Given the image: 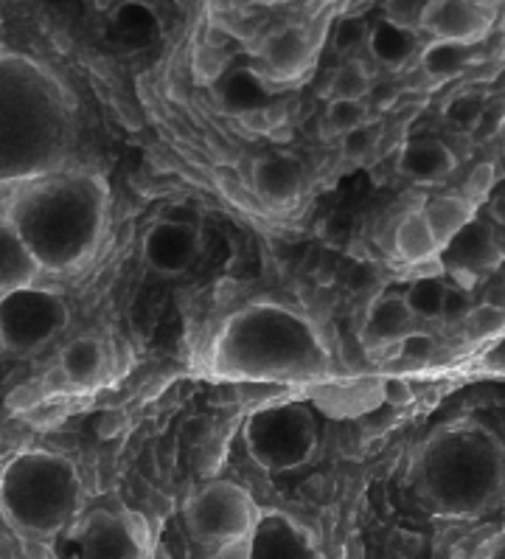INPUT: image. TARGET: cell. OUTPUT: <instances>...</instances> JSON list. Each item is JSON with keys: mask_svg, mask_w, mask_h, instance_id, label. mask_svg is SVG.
<instances>
[{"mask_svg": "<svg viewBox=\"0 0 505 559\" xmlns=\"http://www.w3.org/2000/svg\"><path fill=\"white\" fill-rule=\"evenodd\" d=\"M374 82L360 60H348L328 80V99H368Z\"/></svg>", "mask_w": 505, "mask_h": 559, "instance_id": "cell-26", "label": "cell"}, {"mask_svg": "<svg viewBox=\"0 0 505 559\" xmlns=\"http://www.w3.org/2000/svg\"><path fill=\"white\" fill-rule=\"evenodd\" d=\"M40 270L46 267L32 250V245L23 239L21 230L14 228L12 219L3 217V225H0V293L32 287L40 276Z\"/></svg>", "mask_w": 505, "mask_h": 559, "instance_id": "cell-15", "label": "cell"}, {"mask_svg": "<svg viewBox=\"0 0 505 559\" xmlns=\"http://www.w3.org/2000/svg\"><path fill=\"white\" fill-rule=\"evenodd\" d=\"M441 257L449 273L458 278H478L480 273L497 267L503 250H500L492 225L474 217L441 248Z\"/></svg>", "mask_w": 505, "mask_h": 559, "instance_id": "cell-13", "label": "cell"}, {"mask_svg": "<svg viewBox=\"0 0 505 559\" xmlns=\"http://www.w3.org/2000/svg\"><path fill=\"white\" fill-rule=\"evenodd\" d=\"M396 166L413 183H441L453 175L458 160H455L453 150L441 141L419 139L401 146Z\"/></svg>", "mask_w": 505, "mask_h": 559, "instance_id": "cell-16", "label": "cell"}, {"mask_svg": "<svg viewBox=\"0 0 505 559\" xmlns=\"http://www.w3.org/2000/svg\"><path fill=\"white\" fill-rule=\"evenodd\" d=\"M492 217L494 223L505 225V194H500V198L492 203Z\"/></svg>", "mask_w": 505, "mask_h": 559, "instance_id": "cell-40", "label": "cell"}, {"mask_svg": "<svg viewBox=\"0 0 505 559\" xmlns=\"http://www.w3.org/2000/svg\"><path fill=\"white\" fill-rule=\"evenodd\" d=\"M68 307L57 293L23 287L0 298V343L9 355H32L65 330Z\"/></svg>", "mask_w": 505, "mask_h": 559, "instance_id": "cell-8", "label": "cell"}, {"mask_svg": "<svg viewBox=\"0 0 505 559\" xmlns=\"http://www.w3.org/2000/svg\"><path fill=\"white\" fill-rule=\"evenodd\" d=\"M444 278L438 276H419L410 290L405 293L407 304L413 307V312L419 318H426V321H441V312H444V298H446Z\"/></svg>", "mask_w": 505, "mask_h": 559, "instance_id": "cell-25", "label": "cell"}, {"mask_svg": "<svg viewBox=\"0 0 505 559\" xmlns=\"http://www.w3.org/2000/svg\"><path fill=\"white\" fill-rule=\"evenodd\" d=\"M505 459L492 433L460 421L430 436L419 455V489L446 514H474L503 492Z\"/></svg>", "mask_w": 505, "mask_h": 559, "instance_id": "cell-4", "label": "cell"}, {"mask_svg": "<svg viewBox=\"0 0 505 559\" xmlns=\"http://www.w3.org/2000/svg\"><path fill=\"white\" fill-rule=\"evenodd\" d=\"M382 394H385L387 405H394V408H405L413 402V389H410V382H405L401 377H387L382 382Z\"/></svg>", "mask_w": 505, "mask_h": 559, "instance_id": "cell-35", "label": "cell"}, {"mask_svg": "<svg viewBox=\"0 0 505 559\" xmlns=\"http://www.w3.org/2000/svg\"><path fill=\"white\" fill-rule=\"evenodd\" d=\"M483 301L492 304V307H500V310H505V278L489 284V290H485Z\"/></svg>", "mask_w": 505, "mask_h": 559, "instance_id": "cell-37", "label": "cell"}, {"mask_svg": "<svg viewBox=\"0 0 505 559\" xmlns=\"http://www.w3.org/2000/svg\"><path fill=\"white\" fill-rule=\"evenodd\" d=\"M110 3H119V7H144V9H160L171 0H110Z\"/></svg>", "mask_w": 505, "mask_h": 559, "instance_id": "cell-39", "label": "cell"}, {"mask_svg": "<svg viewBox=\"0 0 505 559\" xmlns=\"http://www.w3.org/2000/svg\"><path fill=\"white\" fill-rule=\"evenodd\" d=\"M368 99L371 102H376V105L380 107H387V105H394V99H396V87L390 85H380V87H371V93H368Z\"/></svg>", "mask_w": 505, "mask_h": 559, "instance_id": "cell-38", "label": "cell"}, {"mask_svg": "<svg viewBox=\"0 0 505 559\" xmlns=\"http://www.w3.org/2000/svg\"><path fill=\"white\" fill-rule=\"evenodd\" d=\"M416 312L407 304V296H380L365 316V335L374 343H401L410 332H416Z\"/></svg>", "mask_w": 505, "mask_h": 559, "instance_id": "cell-18", "label": "cell"}, {"mask_svg": "<svg viewBox=\"0 0 505 559\" xmlns=\"http://www.w3.org/2000/svg\"><path fill=\"white\" fill-rule=\"evenodd\" d=\"M399 349H401V357H405V360L424 366V362L433 360L435 341L430 335H424V332H410V335L399 343Z\"/></svg>", "mask_w": 505, "mask_h": 559, "instance_id": "cell-32", "label": "cell"}, {"mask_svg": "<svg viewBox=\"0 0 505 559\" xmlns=\"http://www.w3.org/2000/svg\"><path fill=\"white\" fill-rule=\"evenodd\" d=\"M494 180H497V175H494V166L480 164L478 169H472V175L466 178L464 194L466 198H472L474 203H480V200H483L485 194L494 189Z\"/></svg>", "mask_w": 505, "mask_h": 559, "instance_id": "cell-33", "label": "cell"}, {"mask_svg": "<svg viewBox=\"0 0 505 559\" xmlns=\"http://www.w3.org/2000/svg\"><path fill=\"white\" fill-rule=\"evenodd\" d=\"M368 34L371 32H365V26H362L360 21H342L340 28H337V40H335L337 51L351 53L357 46H362V43L368 40Z\"/></svg>", "mask_w": 505, "mask_h": 559, "instance_id": "cell-34", "label": "cell"}, {"mask_svg": "<svg viewBox=\"0 0 505 559\" xmlns=\"http://www.w3.org/2000/svg\"><path fill=\"white\" fill-rule=\"evenodd\" d=\"M483 366L489 371H503L505 374V337H500L497 343H492L483 355Z\"/></svg>", "mask_w": 505, "mask_h": 559, "instance_id": "cell-36", "label": "cell"}, {"mask_svg": "<svg viewBox=\"0 0 505 559\" xmlns=\"http://www.w3.org/2000/svg\"><path fill=\"white\" fill-rule=\"evenodd\" d=\"M368 105L362 99H328L326 107V130L332 135H346L348 130L365 124Z\"/></svg>", "mask_w": 505, "mask_h": 559, "instance_id": "cell-27", "label": "cell"}, {"mask_svg": "<svg viewBox=\"0 0 505 559\" xmlns=\"http://www.w3.org/2000/svg\"><path fill=\"white\" fill-rule=\"evenodd\" d=\"M211 362L230 380L296 382L323 374L328 352L315 326L296 310L256 301L225 321Z\"/></svg>", "mask_w": 505, "mask_h": 559, "instance_id": "cell-1", "label": "cell"}, {"mask_svg": "<svg viewBox=\"0 0 505 559\" xmlns=\"http://www.w3.org/2000/svg\"><path fill=\"white\" fill-rule=\"evenodd\" d=\"M421 68L430 80H455L474 62L472 43L458 40H433L421 51Z\"/></svg>", "mask_w": 505, "mask_h": 559, "instance_id": "cell-24", "label": "cell"}, {"mask_svg": "<svg viewBox=\"0 0 505 559\" xmlns=\"http://www.w3.org/2000/svg\"><path fill=\"white\" fill-rule=\"evenodd\" d=\"M82 557L91 559H135L146 554L144 532L139 534L132 518L96 509L85 518L76 534Z\"/></svg>", "mask_w": 505, "mask_h": 559, "instance_id": "cell-9", "label": "cell"}, {"mask_svg": "<svg viewBox=\"0 0 505 559\" xmlns=\"http://www.w3.org/2000/svg\"><path fill=\"white\" fill-rule=\"evenodd\" d=\"M244 441L258 467L289 473L315 455L317 428L312 414L301 405H269L250 416Z\"/></svg>", "mask_w": 505, "mask_h": 559, "instance_id": "cell-6", "label": "cell"}, {"mask_svg": "<svg viewBox=\"0 0 505 559\" xmlns=\"http://www.w3.org/2000/svg\"><path fill=\"white\" fill-rule=\"evenodd\" d=\"M492 7L478 0H426L419 26L433 40H458L478 43L492 28Z\"/></svg>", "mask_w": 505, "mask_h": 559, "instance_id": "cell-10", "label": "cell"}, {"mask_svg": "<svg viewBox=\"0 0 505 559\" xmlns=\"http://www.w3.org/2000/svg\"><path fill=\"white\" fill-rule=\"evenodd\" d=\"M17 194L7 217L46 270L85 262L105 225V189L91 175H40Z\"/></svg>", "mask_w": 505, "mask_h": 559, "instance_id": "cell-2", "label": "cell"}, {"mask_svg": "<svg viewBox=\"0 0 505 559\" xmlns=\"http://www.w3.org/2000/svg\"><path fill=\"white\" fill-rule=\"evenodd\" d=\"M219 102L225 105V110L237 112L242 119L273 105L267 82L253 71H233L230 76H225V82L219 85Z\"/></svg>", "mask_w": 505, "mask_h": 559, "instance_id": "cell-21", "label": "cell"}, {"mask_svg": "<svg viewBox=\"0 0 505 559\" xmlns=\"http://www.w3.org/2000/svg\"><path fill=\"white\" fill-rule=\"evenodd\" d=\"M380 139L382 130L376 124H371V121L354 127V130H348L346 135H340L342 158L351 160V164H362V160H368L374 155L376 146H380Z\"/></svg>", "mask_w": 505, "mask_h": 559, "instance_id": "cell-28", "label": "cell"}, {"mask_svg": "<svg viewBox=\"0 0 505 559\" xmlns=\"http://www.w3.org/2000/svg\"><path fill=\"white\" fill-rule=\"evenodd\" d=\"M250 559H309L317 557L315 539L301 523L284 512H262L244 543Z\"/></svg>", "mask_w": 505, "mask_h": 559, "instance_id": "cell-11", "label": "cell"}, {"mask_svg": "<svg viewBox=\"0 0 505 559\" xmlns=\"http://www.w3.org/2000/svg\"><path fill=\"white\" fill-rule=\"evenodd\" d=\"M262 60L273 80H296L306 71L309 60H312V46H309L306 34L298 32V28H281V32L267 37L262 48Z\"/></svg>", "mask_w": 505, "mask_h": 559, "instance_id": "cell-17", "label": "cell"}, {"mask_svg": "<svg viewBox=\"0 0 505 559\" xmlns=\"http://www.w3.org/2000/svg\"><path fill=\"white\" fill-rule=\"evenodd\" d=\"M368 48L376 60L387 68H401L416 51H419V37L407 23L380 21L368 34Z\"/></svg>", "mask_w": 505, "mask_h": 559, "instance_id": "cell-20", "label": "cell"}, {"mask_svg": "<svg viewBox=\"0 0 505 559\" xmlns=\"http://www.w3.org/2000/svg\"><path fill=\"white\" fill-rule=\"evenodd\" d=\"M105 349L96 337H76L60 355V369L73 389H93L105 377Z\"/></svg>", "mask_w": 505, "mask_h": 559, "instance_id": "cell-19", "label": "cell"}, {"mask_svg": "<svg viewBox=\"0 0 505 559\" xmlns=\"http://www.w3.org/2000/svg\"><path fill=\"white\" fill-rule=\"evenodd\" d=\"M474 209H478V203H474L472 198H466V194H441V198H433L424 205V214L426 219H430V225H433L441 248H444L464 225L472 223Z\"/></svg>", "mask_w": 505, "mask_h": 559, "instance_id": "cell-23", "label": "cell"}, {"mask_svg": "<svg viewBox=\"0 0 505 559\" xmlns=\"http://www.w3.org/2000/svg\"><path fill=\"white\" fill-rule=\"evenodd\" d=\"M200 253V234L180 219H158L146 230L144 259L160 276H180Z\"/></svg>", "mask_w": 505, "mask_h": 559, "instance_id": "cell-12", "label": "cell"}, {"mask_svg": "<svg viewBox=\"0 0 505 559\" xmlns=\"http://www.w3.org/2000/svg\"><path fill=\"white\" fill-rule=\"evenodd\" d=\"M480 96L474 93H460L458 99H453L446 105V119L458 127H474L483 119V105H480Z\"/></svg>", "mask_w": 505, "mask_h": 559, "instance_id": "cell-30", "label": "cell"}, {"mask_svg": "<svg viewBox=\"0 0 505 559\" xmlns=\"http://www.w3.org/2000/svg\"><path fill=\"white\" fill-rule=\"evenodd\" d=\"M303 189L301 160L287 152H269L253 164V191L269 209H284L298 200Z\"/></svg>", "mask_w": 505, "mask_h": 559, "instance_id": "cell-14", "label": "cell"}, {"mask_svg": "<svg viewBox=\"0 0 505 559\" xmlns=\"http://www.w3.org/2000/svg\"><path fill=\"white\" fill-rule=\"evenodd\" d=\"M80 473L48 450L14 455L0 475L3 520L23 537L48 539L71 523L80 507Z\"/></svg>", "mask_w": 505, "mask_h": 559, "instance_id": "cell-5", "label": "cell"}, {"mask_svg": "<svg viewBox=\"0 0 505 559\" xmlns=\"http://www.w3.org/2000/svg\"><path fill=\"white\" fill-rule=\"evenodd\" d=\"M396 253L407 264H426L441 253V242L430 219H426L424 209L407 214L399 223V228H396Z\"/></svg>", "mask_w": 505, "mask_h": 559, "instance_id": "cell-22", "label": "cell"}, {"mask_svg": "<svg viewBox=\"0 0 505 559\" xmlns=\"http://www.w3.org/2000/svg\"><path fill=\"white\" fill-rule=\"evenodd\" d=\"M68 112L46 73L23 57H3V178H40L68 152Z\"/></svg>", "mask_w": 505, "mask_h": 559, "instance_id": "cell-3", "label": "cell"}, {"mask_svg": "<svg viewBox=\"0 0 505 559\" xmlns=\"http://www.w3.org/2000/svg\"><path fill=\"white\" fill-rule=\"evenodd\" d=\"M478 3H485V7H497V3H503V0H478Z\"/></svg>", "mask_w": 505, "mask_h": 559, "instance_id": "cell-41", "label": "cell"}, {"mask_svg": "<svg viewBox=\"0 0 505 559\" xmlns=\"http://www.w3.org/2000/svg\"><path fill=\"white\" fill-rule=\"evenodd\" d=\"M472 298H469V293L464 290V287H446V298H444V312H441V321L446 323H464L466 316L472 312Z\"/></svg>", "mask_w": 505, "mask_h": 559, "instance_id": "cell-31", "label": "cell"}, {"mask_svg": "<svg viewBox=\"0 0 505 559\" xmlns=\"http://www.w3.org/2000/svg\"><path fill=\"white\" fill-rule=\"evenodd\" d=\"M466 335L472 341H483V337H494L505 326V310L500 307H492V304H478L472 307V312L466 316L464 321Z\"/></svg>", "mask_w": 505, "mask_h": 559, "instance_id": "cell-29", "label": "cell"}, {"mask_svg": "<svg viewBox=\"0 0 505 559\" xmlns=\"http://www.w3.org/2000/svg\"><path fill=\"white\" fill-rule=\"evenodd\" d=\"M258 503L248 489L230 480H217L200 489L185 507V523L191 534L211 546H242L256 526Z\"/></svg>", "mask_w": 505, "mask_h": 559, "instance_id": "cell-7", "label": "cell"}]
</instances>
